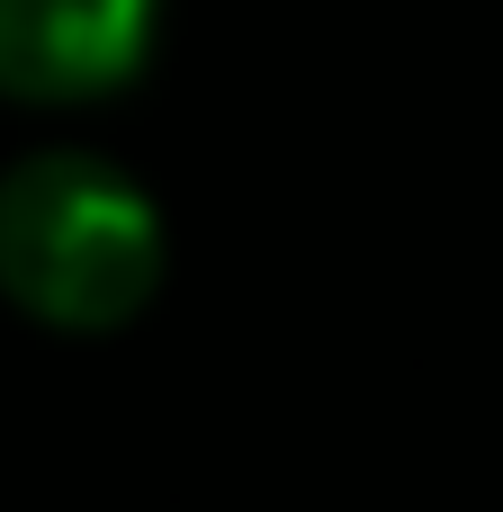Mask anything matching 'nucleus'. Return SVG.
I'll use <instances>...</instances> for the list:
<instances>
[{"instance_id": "2", "label": "nucleus", "mask_w": 503, "mask_h": 512, "mask_svg": "<svg viewBox=\"0 0 503 512\" xmlns=\"http://www.w3.org/2000/svg\"><path fill=\"white\" fill-rule=\"evenodd\" d=\"M162 0H0V99L81 108L144 72Z\"/></svg>"}, {"instance_id": "1", "label": "nucleus", "mask_w": 503, "mask_h": 512, "mask_svg": "<svg viewBox=\"0 0 503 512\" xmlns=\"http://www.w3.org/2000/svg\"><path fill=\"white\" fill-rule=\"evenodd\" d=\"M171 234L135 171L81 144L0 171V297L45 333H126L162 288Z\"/></svg>"}]
</instances>
